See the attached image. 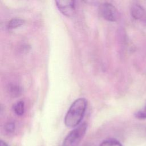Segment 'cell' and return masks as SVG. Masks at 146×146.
Wrapping results in <instances>:
<instances>
[{
    "instance_id": "6da1fadb",
    "label": "cell",
    "mask_w": 146,
    "mask_h": 146,
    "mask_svg": "<svg viewBox=\"0 0 146 146\" xmlns=\"http://www.w3.org/2000/svg\"><path fill=\"white\" fill-rule=\"evenodd\" d=\"M87 104V100L82 98L72 103L64 117V124L67 127L73 128L79 125L84 115Z\"/></svg>"
},
{
    "instance_id": "7a4b0ae2",
    "label": "cell",
    "mask_w": 146,
    "mask_h": 146,
    "mask_svg": "<svg viewBox=\"0 0 146 146\" xmlns=\"http://www.w3.org/2000/svg\"><path fill=\"white\" fill-rule=\"evenodd\" d=\"M87 128L86 123H82L72 130L65 137L63 146H78L84 137Z\"/></svg>"
},
{
    "instance_id": "3957f363",
    "label": "cell",
    "mask_w": 146,
    "mask_h": 146,
    "mask_svg": "<svg viewBox=\"0 0 146 146\" xmlns=\"http://www.w3.org/2000/svg\"><path fill=\"white\" fill-rule=\"evenodd\" d=\"M100 15L106 20L110 22H115L118 17L116 9L112 4L105 2L102 3L99 7Z\"/></svg>"
},
{
    "instance_id": "277c9868",
    "label": "cell",
    "mask_w": 146,
    "mask_h": 146,
    "mask_svg": "<svg viewBox=\"0 0 146 146\" xmlns=\"http://www.w3.org/2000/svg\"><path fill=\"white\" fill-rule=\"evenodd\" d=\"M55 3L58 10L67 17H71L75 13V1H56Z\"/></svg>"
},
{
    "instance_id": "5b68a950",
    "label": "cell",
    "mask_w": 146,
    "mask_h": 146,
    "mask_svg": "<svg viewBox=\"0 0 146 146\" xmlns=\"http://www.w3.org/2000/svg\"><path fill=\"white\" fill-rule=\"evenodd\" d=\"M131 14L135 19L146 22V12L139 5L134 4L131 6Z\"/></svg>"
},
{
    "instance_id": "8992f818",
    "label": "cell",
    "mask_w": 146,
    "mask_h": 146,
    "mask_svg": "<svg viewBox=\"0 0 146 146\" xmlns=\"http://www.w3.org/2000/svg\"><path fill=\"white\" fill-rule=\"evenodd\" d=\"M8 91L11 96L18 97L22 93V88L18 85L11 84L8 87Z\"/></svg>"
},
{
    "instance_id": "52a82bcc",
    "label": "cell",
    "mask_w": 146,
    "mask_h": 146,
    "mask_svg": "<svg viewBox=\"0 0 146 146\" xmlns=\"http://www.w3.org/2000/svg\"><path fill=\"white\" fill-rule=\"evenodd\" d=\"M25 23V21L19 18H14L10 20L7 24V28L10 30L16 29Z\"/></svg>"
},
{
    "instance_id": "ba28073f",
    "label": "cell",
    "mask_w": 146,
    "mask_h": 146,
    "mask_svg": "<svg viewBox=\"0 0 146 146\" xmlns=\"http://www.w3.org/2000/svg\"><path fill=\"white\" fill-rule=\"evenodd\" d=\"M13 111L18 116H22L25 112V104L23 101H19L13 106Z\"/></svg>"
},
{
    "instance_id": "9c48e42d",
    "label": "cell",
    "mask_w": 146,
    "mask_h": 146,
    "mask_svg": "<svg viewBox=\"0 0 146 146\" xmlns=\"http://www.w3.org/2000/svg\"><path fill=\"white\" fill-rule=\"evenodd\" d=\"M100 146H122V145L116 139H108L102 142Z\"/></svg>"
},
{
    "instance_id": "30bf717a",
    "label": "cell",
    "mask_w": 146,
    "mask_h": 146,
    "mask_svg": "<svg viewBox=\"0 0 146 146\" xmlns=\"http://www.w3.org/2000/svg\"><path fill=\"white\" fill-rule=\"evenodd\" d=\"M135 116L136 118L140 120L146 119V102L141 109L138 110L135 113Z\"/></svg>"
},
{
    "instance_id": "8fae6325",
    "label": "cell",
    "mask_w": 146,
    "mask_h": 146,
    "mask_svg": "<svg viewBox=\"0 0 146 146\" xmlns=\"http://www.w3.org/2000/svg\"><path fill=\"white\" fill-rule=\"evenodd\" d=\"M15 128V125L14 123L13 122H9L7 123L5 127V129L6 131H7L9 133H12L14 131Z\"/></svg>"
},
{
    "instance_id": "7c38bea8",
    "label": "cell",
    "mask_w": 146,
    "mask_h": 146,
    "mask_svg": "<svg viewBox=\"0 0 146 146\" xmlns=\"http://www.w3.org/2000/svg\"><path fill=\"white\" fill-rule=\"evenodd\" d=\"M0 146H9L7 143L3 141L2 140H1L0 141Z\"/></svg>"
}]
</instances>
